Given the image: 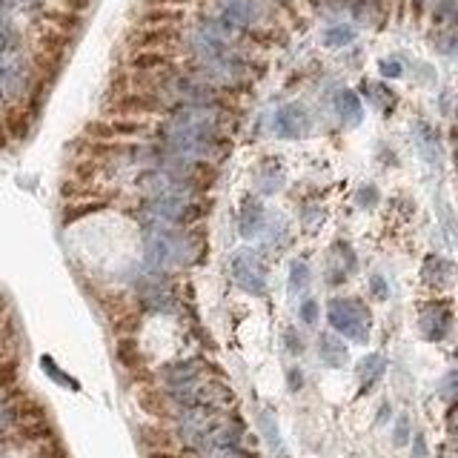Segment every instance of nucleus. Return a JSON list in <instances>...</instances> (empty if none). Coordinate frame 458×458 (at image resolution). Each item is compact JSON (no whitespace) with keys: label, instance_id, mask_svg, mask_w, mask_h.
Segmentation results:
<instances>
[{"label":"nucleus","instance_id":"nucleus-11","mask_svg":"<svg viewBox=\"0 0 458 458\" xmlns=\"http://www.w3.org/2000/svg\"><path fill=\"white\" fill-rule=\"evenodd\" d=\"M158 6H183V4H189V0H155Z\"/></svg>","mask_w":458,"mask_h":458},{"label":"nucleus","instance_id":"nucleus-2","mask_svg":"<svg viewBox=\"0 0 458 458\" xmlns=\"http://www.w3.org/2000/svg\"><path fill=\"white\" fill-rule=\"evenodd\" d=\"M152 126L146 121H135V118H106V121H95L86 126V135L92 141H132V138H143L149 135Z\"/></svg>","mask_w":458,"mask_h":458},{"label":"nucleus","instance_id":"nucleus-5","mask_svg":"<svg viewBox=\"0 0 458 458\" xmlns=\"http://www.w3.org/2000/svg\"><path fill=\"white\" fill-rule=\"evenodd\" d=\"M183 21V9L178 6H152L143 12L141 26H178Z\"/></svg>","mask_w":458,"mask_h":458},{"label":"nucleus","instance_id":"nucleus-7","mask_svg":"<svg viewBox=\"0 0 458 458\" xmlns=\"http://www.w3.org/2000/svg\"><path fill=\"white\" fill-rule=\"evenodd\" d=\"M141 407L146 409V412H152V415H169V407H166V398L161 395V392H155V390H146V392H141Z\"/></svg>","mask_w":458,"mask_h":458},{"label":"nucleus","instance_id":"nucleus-10","mask_svg":"<svg viewBox=\"0 0 458 458\" xmlns=\"http://www.w3.org/2000/svg\"><path fill=\"white\" fill-rule=\"evenodd\" d=\"M66 6H69V12H83V9H89L92 6V0H66Z\"/></svg>","mask_w":458,"mask_h":458},{"label":"nucleus","instance_id":"nucleus-8","mask_svg":"<svg viewBox=\"0 0 458 458\" xmlns=\"http://www.w3.org/2000/svg\"><path fill=\"white\" fill-rule=\"evenodd\" d=\"M212 180H215V169L206 166V163H200V166H198V175H195V183L203 189V186H212Z\"/></svg>","mask_w":458,"mask_h":458},{"label":"nucleus","instance_id":"nucleus-1","mask_svg":"<svg viewBox=\"0 0 458 458\" xmlns=\"http://www.w3.org/2000/svg\"><path fill=\"white\" fill-rule=\"evenodd\" d=\"M163 109L166 103L155 92H118L109 95V101L103 103V112L109 118H135V121H146L149 115H158Z\"/></svg>","mask_w":458,"mask_h":458},{"label":"nucleus","instance_id":"nucleus-9","mask_svg":"<svg viewBox=\"0 0 458 458\" xmlns=\"http://www.w3.org/2000/svg\"><path fill=\"white\" fill-rule=\"evenodd\" d=\"M143 438H155V441H149L152 447H169V441H172L163 429H152V427H149V429H143Z\"/></svg>","mask_w":458,"mask_h":458},{"label":"nucleus","instance_id":"nucleus-4","mask_svg":"<svg viewBox=\"0 0 458 458\" xmlns=\"http://www.w3.org/2000/svg\"><path fill=\"white\" fill-rule=\"evenodd\" d=\"M126 66H129V72H172V55H166V52H132Z\"/></svg>","mask_w":458,"mask_h":458},{"label":"nucleus","instance_id":"nucleus-6","mask_svg":"<svg viewBox=\"0 0 458 458\" xmlns=\"http://www.w3.org/2000/svg\"><path fill=\"white\" fill-rule=\"evenodd\" d=\"M118 358L126 370H138L141 367V350H138V341L135 338H121L118 341Z\"/></svg>","mask_w":458,"mask_h":458},{"label":"nucleus","instance_id":"nucleus-3","mask_svg":"<svg viewBox=\"0 0 458 458\" xmlns=\"http://www.w3.org/2000/svg\"><path fill=\"white\" fill-rule=\"evenodd\" d=\"M180 35L175 26H141V32L132 35L129 46L132 52H172L178 46Z\"/></svg>","mask_w":458,"mask_h":458}]
</instances>
